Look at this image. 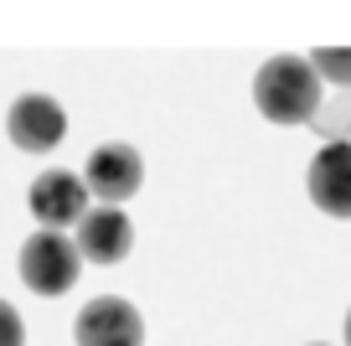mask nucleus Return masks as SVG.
<instances>
[{"instance_id": "f257e3e1", "label": "nucleus", "mask_w": 351, "mask_h": 346, "mask_svg": "<svg viewBox=\"0 0 351 346\" xmlns=\"http://www.w3.org/2000/svg\"><path fill=\"white\" fill-rule=\"evenodd\" d=\"M253 104L269 124H315L320 114V73L310 67V57L279 52L258 67L253 78Z\"/></svg>"}, {"instance_id": "f03ea898", "label": "nucleus", "mask_w": 351, "mask_h": 346, "mask_svg": "<svg viewBox=\"0 0 351 346\" xmlns=\"http://www.w3.org/2000/svg\"><path fill=\"white\" fill-rule=\"evenodd\" d=\"M21 284L32 295H42V300H57V295H67L77 284V269H83V259H77V243L62 238V233H32V238L21 243Z\"/></svg>"}, {"instance_id": "7ed1b4c3", "label": "nucleus", "mask_w": 351, "mask_h": 346, "mask_svg": "<svg viewBox=\"0 0 351 346\" xmlns=\"http://www.w3.org/2000/svg\"><path fill=\"white\" fill-rule=\"evenodd\" d=\"M5 135H11L16 150L47 155V150H57V145H62L67 114H62V104H57V98H47V93H21V98L11 104V114H5Z\"/></svg>"}, {"instance_id": "20e7f679", "label": "nucleus", "mask_w": 351, "mask_h": 346, "mask_svg": "<svg viewBox=\"0 0 351 346\" xmlns=\"http://www.w3.org/2000/svg\"><path fill=\"white\" fill-rule=\"evenodd\" d=\"M145 181V161L134 155V145H99L83 165L88 196H99V207H119L124 196H134Z\"/></svg>"}, {"instance_id": "39448f33", "label": "nucleus", "mask_w": 351, "mask_h": 346, "mask_svg": "<svg viewBox=\"0 0 351 346\" xmlns=\"http://www.w3.org/2000/svg\"><path fill=\"white\" fill-rule=\"evenodd\" d=\"M77 346H145V321L130 300L99 295L77 310Z\"/></svg>"}, {"instance_id": "423d86ee", "label": "nucleus", "mask_w": 351, "mask_h": 346, "mask_svg": "<svg viewBox=\"0 0 351 346\" xmlns=\"http://www.w3.org/2000/svg\"><path fill=\"white\" fill-rule=\"evenodd\" d=\"M26 207H32V217L47 233H57V227H67V222H83L88 186H83V176H73V171H42L26 186Z\"/></svg>"}, {"instance_id": "0eeeda50", "label": "nucleus", "mask_w": 351, "mask_h": 346, "mask_svg": "<svg viewBox=\"0 0 351 346\" xmlns=\"http://www.w3.org/2000/svg\"><path fill=\"white\" fill-rule=\"evenodd\" d=\"M73 243H77V259L88 264H119L134 249V222L124 217V207H88Z\"/></svg>"}, {"instance_id": "6e6552de", "label": "nucleus", "mask_w": 351, "mask_h": 346, "mask_svg": "<svg viewBox=\"0 0 351 346\" xmlns=\"http://www.w3.org/2000/svg\"><path fill=\"white\" fill-rule=\"evenodd\" d=\"M305 186L326 217H351V140L320 145V155L305 171Z\"/></svg>"}, {"instance_id": "1a4fd4ad", "label": "nucleus", "mask_w": 351, "mask_h": 346, "mask_svg": "<svg viewBox=\"0 0 351 346\" xmlns=\"http://www.w3.org/2000/svg\"><path fill=\"white\" fill-rule=\"evenodd\" d=\"M310 67L336 88H351V47H320V52H310Z\"/></svg>"}, {"instance_id": "9d476101", "label": "nucleus", "mask_w": 351, "mask_h": 346, "mask_svg": "<svg viewBox=\"0 0 351 346\" xmlns=\"http://www.w3.org/2000/svg\"><path fill=\"white\" fill-rule=\"evenodd\" d=\"M315 130L326 135V145L330 140H351V98H346V104H336V108H320Z\"/></svg>"}, {"instance_id": "9b49d317", "label": "nucleus", "mask_w": 351, "mask_h": 346, "mask_svg": "<svg viewBox=\"0 0 351 346\" xmlns=\"http://www.w3.org/2000/svg\"><path fill=\"white\" fill-rule=\"evenodd\" d=\"M0 346H26V325L11 300H0Z\"/></svg>"}, {"instance_id": "f8f14e48", "label": "nucleus", "mask_w": 351, "mask_h": 346, "mask_svg": "<svg viewBox=\"0 0 351 346\" xmlns=\"http://www.w3.org/2000/svg\"><path fill=\"white\" fill-rule=\"evenodd\" d=\"M346 346H351V310H346Z\"/></svg>"}, {"instance_id": "ddd939ff", "label": "nucleus", "mask_w": 351, "mask_h": 346, "mask_svg": "<svg viewBox=\"0 0 351 346\" xmlns=\"http://www.w3.org/2000/svg\"><path fill=\"white\" fill-rule=\"evenodd\" d=\"M315 346H326V341H315Z\"/></svg>"}]
</instances>
